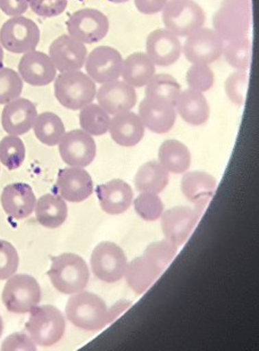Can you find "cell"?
I'll return each instance as SVG.
<instances>
[{"label": "cell", "instance_id": "6da1fadb", "mask_svg": "<svg viewBox=\"0 0 259 351\" xmlns=\"http://www.w3.org/2000/svg\"><path fill=\"white\" fill-rule=\"evenodd\" d=\"M177 247L167 240L153 242L147 247L143 255L133 259L125 269V280L136 293H145L172 262Z\"/></svg>", "mask_w": 259, "mask_h": 351}, {"label": "cell", "instance_id": "7a4b0ae2", "mask_svg": "<svg viewBox=\"0 0 259 351\" xmlns=\"http://www.w3.org/2000/svg\"><path fill=\"white\" fill-rule=\"evenodd\" d=\"M65 312L67 319L84 331H100L110 323L106 304L92 292L74 293L67 302Z\"/></svg>", "mask_w": 259, "mask_h": 351}, {"label": "cell", "instance_id": "3957f363", "mask_svg": "<svg viewBox=\"0 0 259 351\" xmlns=\"http://www.w3.org/2000/svg\"><path fill=\"white\" fill-rule=\"evenodd\" d=\"M47 274L53 288L64 295L84 291L90 278L86 261L75 254H62L53 257Z\"/></svg>", "mask_w": 259, "mask_h": 351}, {"label": "cell", "instance_id": "277c9868", "mask_svg": "<svg viewBox=\"0 0 259 351\" xmlns=\"http://www.w3.org/2000/svg\"><path fill=\"white\" fill-rule=\"evenodd\" d=\"M53 81L55 97L67 110H80L96 98V83L81 71L63 72Z\"/></svg>", "mask_w": 259, "mask_h": 351}, {"label": "cell", "instance_id": "5b68a950", "mask_svg": "<svg viewBox=\"0 0 259 351\" xmlns=\"http://www.w3.org/2000/svg\"><path fill=\"white\" fill-rule=\"evenodd\" d=\"M250 23L249 0H223L213 15V30L223 41L247 37Z\"/></svg>", "mask_w": 259, "mask_h": 351}, {"label": "cell", "instance_id": "8992f818", "mask_svg": "<svg viewBox=\"0 0 259 351\" xmlns=\"http://www.w3.org/2000/svg\"><path fill=\"white\" fill-rule=\"evenodd\" d=\"M65 318L60 309L51 305L34 307L25 328L34 343L41 347H51L63 338Z\"/></svg>", "mask_w": 259, "mask_h": 351}, {"label": "cell", "instance_id": "52a82bcc", "mask_svg": "<svg viewBox=\"0 0 259 351\" xmlns=\"http://www.w3.org/2000/svg\"><path fill=\"white\" fill-rule=\"evenodd\" d=\"M165 29L177 37L189 34L204 27L206 15L193 0H169L162 10Z\"/></svg>", "mask_w": 259, "mask_h": 351}, {"label": "cell", "instance_id": "ba28073f", "mask_svg": "<svg viewBox=\"0 0 259 351\" xmlns=\"http://www.w3.org/2000/svg\"><path fill=\"white\" fill-rule=\"evenodd\" d=\"M1 299L10 313L27 314L41 302L40 285L31 275H12L3 287Z\"/></svg>", "mask_w": 259, "mask_h": 351}, {"label": "cell", "instance_id": "9c48e42d", "mask_svg": "<svg viewBox=\"0 0 259 351\" xmlns=\"http://www.w3.org/2000/svg\"><path fill=\"white\" fill-rule=\"evenodd\" d=\"M39 43L40 29L27 17H10L0 29V45L10 53H29L36 50Z\"/></svg>", "mask_w": 259, "mask_h": 351}, {"label": "cell", "instance_id": "30bf717a", "mask_svg": "<svg viewBox=\"0 0 259 351\" xmlns=\"http://www.w3.org/2000/svg\"><path fill=\"white\" fill-rule=\"evenodd\" d=\"M90 264L96 278L106 283H115L123 278L127 258L120 245L103 241L93 249Z\"/></svg>", "mask_w": 259, "mask_h": 351}, {"label": "cell", "instance_id": "8fae6325", "mask_svg": "<svg viewBox=\"0 0 259 351\" xmlns=\"http://www.w3.org/2000/svg\"><path fill=\"white\" fill-rule=\"evenodd\" d=\"M69 36L84 45L99 43L110 31V21L95 8H84L71 15L66 23Z\"/></svg>", "mask_w": 259, "mask_h": 351}, {"label": "cell", "instance_id": "7c38bea8", "mask_svg": "<svg viewBox=\"0 0 259 351\" xmlns=\"http://www.w3.org/2000/svg\"><path fill=\"white\" fill-rule=\"evenodd\" d=\"M224 41L213 29L200 27L186 37L182 53L191 64L210 65L222 56Z\"/></svg>", "mask_w": 259, "mask_h": 351}, {"label": "cell", "instance_id": "4fadbf2b", "mask_svg": "<svg viewBox=\"0 0 259 351\" xmlns=\"http://www.w3.org/2000/svg\"><path fill=\"white\" fill-rule=\"evenodd\" d=\"M123 57L113 47L99 46L86 56V72L95 83L112 82L119 80L122 73Z\"/></svg>", "mask_w": 259, "mask_h": 351}, {"label": "cell", "instance_id": "5bb4252c", "mask_svg": "<svg viewBox=\"0 0 259 351\" xmlns=\"http://www.w3.org/2000/svg\"><path fill=\"white\" fill-rule=\"evenodd\" d=\"M58 143L60 157L71 167L84 169L96 157V143L84 130H73L65 133Z\"/></svg>", "mask_w": 259, "mask_h": 351}, {"label": "cell", "instance_id": "9a60e30c", "mask_svg": "<svg viewBox=\"0 0 259 351\" xmlns=\"http://www.w3.org/2000/svg\"><path fill=\"white\" fill-rule=\"evenodd\" d=\"M162 231L167 241L172 242L176 247L182 245L189 239L195 229L199 214L198 209L190 208L186 206H177L169 209L162 214Z\"/></svg>", "mask_w": 259, "mask_h": 351}, {"label": "cell", "instance_id": "2e32d148", "mask_svg": "<svg viewBox=\"0 0 259 351\" xmlns=\"http://www.w3.org/2000/svg\"><path fill=\"white\" fill-rule=\"evenodd\" d=\"M139 117L145 128L157 134H163L171 131L175 124V107L158 97L146 96L139 105Z\"/></svg>", "mask_w": 259, "mask_h": 351}, {"label": "cell", "instance_id": "e0dca14e", "mask_svg": "<svg viewBox=\"0 0 259 351\" xmlns=\"http://www.w3.org/2000/svg\"><path fill=\"white\" fill-rule=\"evenodd\" d=\"M88 50L84 43L69 34H63L53 40L49 47L50 60L60 73L80 71L84 66Z\"/></svg>", "mask_w": 259, "mask_h": 351}, {"label": "cell", "instance_id": "ac0fdd59", "mask_svg": "<svg viewBox=\"0 0 259 351\" xmlns=\"http://www.w3.org/2000/svg\"><path fill=\"white\" fill-rule=\"evenodd\" d=\"M146 51L157 66H171L179 60L182 43L177 36L167 29H157L147 38Z\"/></svg>", "mask_w": 259, "mask_h": 351}, {"label": "cell", "instance_id": "d6986e66", "mask_svg": "<svg viewBox=\"0 0 259 351\" xmlns=\"http://www.w3.org/2000/svg\"><path fill=\"white\" fill-rule=\"evenodd\" d=\"M97 101L110 115H116L122 112L132 110L136 104V88L124 81L115 80L103 83L96 93Z\"/></svg>", "mask_w": 259, "mask_h": 351}, {"label": "cell", "instance_id": "ffe728a7", "mask_svg": "<svg viewBox=\"0 0 259 351\" xmlns=\"http://www.w3.org/2000/svg\"><path fill=\"white\" fill-rule=\"evenodd\" d=\"M18 74L23 82L30 86H43L56 79L57 70L49 55L32 50L23 53L18 63Z\"/></svg>", "mask_w": 259, "mask_h": 351}, {"label": "cell", "instance_id": "44dd1931", "mask_svg": "<svg viewBox=\"0 0 259 351\" xmlns=\"http://www.w3.org/2000/svg\"><path fill=\"white\" fill-rule=\"evenodd\" d=\"M37 107L31 100L16 98L6 104L1 113V125L10 136H22L34 128Z\"/></svg>", "mask_w": 259, "mask_h": 351}, {"label": "cell", "instance_id": "7402d4cb", "mask_svg": "<svg viewBox=\"0 0 259 351\" xmlns=\"http://www.w3.org/2000/svg\"><path fill=\"white\" fill-rule=\"evenodd\" d=\"M56 189L66 202H84L93 193L92 179L82 167H67L58 173Z\"/></svg>", "mask_w": 259, "mask_h": 351}, {"label": "cell", "instance_id": "603a6c76", "mask_svg": "<svg viewBox=\"0 0 259 351\" xmlns=\"http://www.w3.org/2000/svg\"><path fill=\"white\" fill-rule=\"evenodd\" d=\"M37 198L27 183H13L5 186L1 193V206L7 215L14 219H27L34 213Z\"/></svg>", "mask_w": 259, "mask_h": 351}, {"label": "cell", "instance_id": "cb8c5ba5", "mask_svg": "<svg viewBox=\"0 0 259 351\" xmlns=\"http://www.w3.org/2000/svg\"><path fill=\"white\" fill-rule=\"evenodd\" d=\"M97 197L100 207L110 215H120L127 212L133 202L132 188L123 180H112L97 186Z\"/></svg>", "mask_w": 259, "mask_h": 351}, {"label": "cell", "instance_id": "d4e9b609", "mask_svg": "<svg viewBox=\"0 0 259 351\" xmlns=\"http://www.w3.org/2000/svg\"><path fill=\"white\" fill-rule=\"evenodd\" d=\"M110 131L112 139L122 147H134L145 136V125L139 115L131 110L113 115L110 119Z\"/></svg>", "mask_w": 259, "mask_h": 351}, {"label": "cell", "instance_id": "484cf974", "mask_svg": "<svg viewBox=\"0 0 259 351\" xmlns=\"http://www.w3.org/2000/svg\"><path fill=\"white\" fill-rule=\"evenodd\" d=\"M174 107L183 121L191 125H203L210 119V105L199 91L191 89L181 91Z\"/></svg>", "mask_w": 259, "mask_h": 351}, {"label": "cell", "instance_id": "4316f807", "mask_svg": "<svg viewBox=\"0 0 259 351\" xmlns=\"http://www.w3.org/2000/svg\"><path fill=\"white\" fill-rule=\"evenodd\" d=\"M217 181L213 176L201 171H193L183 176L181 190L186 198L203 209L214 195Z\"/></svg>", "mask_w": 259, "mask_h": 351}, {"label": "cell", "instance_id": "83f0119b", "mask_svg": "<svg viewBox=\"0 0 259 351\" xmlns=\"http://www.w3.org/2000/svg\"><path fill=\"white\" fill-rule=\"evenodd\" d=\"M156 74V65L150 60L148 55L141 51L131 53L123 60L122 73L124 82L133 88H141L149 82L151 77Z\"/></svg>", "mask_w": 259, "mask_h": 351}, {"label": "cell", "instance_id": "f1b7e54d", "mask_svg": "<svg viewBox=\"0 0 259 351\" xmlns=\"http://www.w3.org/2000/svg\"><path fill=\"white\" fill-rule=\"evenodd\" d=\"M38 222L47 229L60 228L67 219V205L60 195L47 193L36 202Z\"/></svg>", "mask_w": 259, "mask_h": 351}, {"label": "cell", "instance_id": "f546056e", "mask_svg": "<svg viewBox=\"0 0 259 351\" xmlns=\"http://www.w3.org/2000/svg\"><path fill=\"white\" fill-rule=\"evenodd\" d=\"M160 165L173 174H182L189 169L191 154L184 143L177 140H166L158 150Z\"/></svg>", "mask_w": 259, "mask_h": 351}, {"label": "cell", "instance_id": "4dcf8cb0", "mask_svg": "<svg viewBox=\"0 0 259 351\" xmlns=\"http://www.w3.org/2000/svg\"><path fill=\"white\" fill-rule=\"evenodd\" d=\"M169 172L158 162H148L143 164L136 176L134 184L139 193H162L169 184Z\"/></svg>", "mask_w": 259, "mask_h": 351}, {"label": "cell", "instance_id": "1f68e13d", "mask_svg": "<svg viewBox=\"0 0 259 351\" xmlns=\"http://www.w3.org/2000/svg\"><path fill=\"white\" fill-rule=\"evenodd\" d=\"M34 131L41 143L55 146L65 134V125L58 115L51 112H45L38 115L34 121Z\"/></svg>", "mask_w": 259, "mask_h": 351}, {"label": "cell", "instance_id": "d6a6232c", "mask_svg": "<svg viewBox=\"0 0 259 351\" xmlns=\"http://www.w3.org/2000/svg\"><path fill=\"white\" fill-rule=\"evenodd\" d=\"M81 129L90 136H103L110 129V117L98 104H89L80 110Z\"/></svg>", "mask_w": 259, "mask_h": 351}, {"label": "cell", "instance_id": "836d02e7", "mask_svg": "<svg viewBox=\"0 0 259 351\" xmlns=\"http://www.w3.org/2000/svg\"><path fill=\"white\" fill-rule=\"evenodd\" d=\"M223 56L226 63L236 71H247L251 63V43L249 38L243 37L226 41L223 47Z\"/></svg>", "mask_w": 259, "mask_h": 351}, {"label": "cell", "instance_id": "e575fe53", "mask_svg": "<svg viewBox=\"0 0 259 351\" xmlns=\"http://www.w3.org/2000/svg\"><path fill=\"white\" fill-rule=\"evenodd\" d=\"M145 93L146 96L158 97L174 105L181 93V86L169 74H155L149 82L147 83Z\"/></svg>", "mask_w": 259, "mask_h": 351}, {"label": "cell", "instance_id": "d590c367", "mask_svg": "<svg viewBox=\"0 0 259 351\" xmlns=\"http://www.w3.org/2000/svg\"><path fill=\"white\" fill-rule=\"evenodd\" d=\"M25 146L18 136H7L0 141V162L6 169L13 171L23 164Z\"/></svg>", "mask_w": 259, "mask_h": 351}, {"label": "cell", "instance_id": "8d00e7d4", "mask_svg": "<svg viewBox=\"0 0 259 351\" xmlns=\"http://www.w3.org/2000/svg\"><path fill=\"white\" fill-rule=\"evenodd\" d=\"M23 91V80L16 71L0 67V105L16 99Z\"/></svg>", "mask_w": 259, "mask_h": 351}, {"label": "cell", "instance_id": "74e56055", "mask_svg": "<svg viewBox=\"0 0 259 351\" xmlns=\"http://www.w3.org/2000/svg\"><path fill=\"white\" fill-rule=\"evenodd\" d=\"M136 214L147 222L160 219L164 212V204L156 193H141L134 199Z\"/></svg>", "mask_w": 259, "mask_h": 351}, {"label": "cell", "instance_id": "f35d334b", "mask_svg": "<svg viewBox=\"0 0 259 351\" xmlns=\"http://www.w3.org/2000/svg\"><path fill=\"white\" fill-rule=\"evenodd\" d=\"M186 81L189 89L206 93L213 86L215 77L208 65L193 64L189 70L186 71Z\"/></svg>", "mask_w": 259, "mask_h": 351}, {"label": "cell", "instance_id": "ab89813d", "mask_svg": "<svg viewBox=\"0 0 259 351\" xmlns=\"http://www.w3.org/2000/svg\"><path fill=\"white\" fill-rule=\"evenodd\" d=\"M248 73L247 71H236L230 74L224 84L226 96L233 104L243 106L246 100L247 89H248Z\"/></svg>", "mask_w": 259, "mask_h": 351}, {"label": "cell", "instance_id": "60d3db41", "mask_svg": "<svg viewBox=\"0 0 259 351\" xmlns=\"http://www.w3.org/2000/svg\"><path fill=\"white\" fill-rule=\"evenodd\" d=\"M20 258L16 249L10 242L0 240V281L16 273Z\"/></svg>", "mask_w": 259, "mask_h": 351}, {"label": "cell", "instance_id": "b9f144b4", "mask_svg": "<svg viewBox=\"0 0 259 351\" xmlns=\"http://www.w3.org/2000/svg\"><path fill=\"white\" fill-rule=\"evenodd\" d=\"M69 0H29V7L36 15L55 17L66 10Z\"/></svg>", "mask_w": 259, "mask_h": 351}, {"label": "cell", "instance_id": "7bdbcfd3", "mask_svg": "<svg viewBox=\"0 0 259 351\" xmlns=\"http://www.w3.org/2000/svg\"><path fill=\"white\" fill-rule=\"evenodd\" d=\"M1 350H37L36 343L30 338V335H25L23 332L14 333L10 335L8 338L5 339V341L1 345Z\"/></svg>", "mask_w": 259, "mask_h": 351}, {"label": "cell", "instance_id": "ee69618b", "mask_svg": "<svg viewBox=\"0 0 259 351\" xmlns=\"http://www.w3.org/2000/svg\"><path fill=\"white\" fill-rule=\"evenodd\" d=\"M29 8V0H0V10L7 16H22Z\"/></svg>", "mask_w": 259, "mask_h": 351}, {"label": "cell", "instance_id": "f6af8a7d", "mask_svg": "<svg viewBox=\"0 0 259 351\" xmlns=\"http://www.w3.org/2000/svg\"><path fill=\"white\" fill-rule=\"evenodd\" d=\"M169 0H134L136 10L146 15L160 13Z\"/></svg>", "mask_w": 259, "mask_h": 351}, {"label": "cell", "instance_id": "bcb514c9", "mask_svg": "<svg viewBox=\"0 0 259 351\" xmlns=\"http://www.w3.org/2000/svg\"><path fill=\"white\" fill-rule=\"evenodd\" d=\"M131 306V302H117L116 305H114L112 308L108 309V315H110V322H113L124 311H127Z\"/></svg>", "mask_w": 259, "mask_h": 351}, {"label": "cell", "instance_id": "7dc6e473", "mask_svg": "<svg viewBox=\"0 0 259 351\" xmlns=\"http://www.w3.org/2000/svg\"><path fill=\"white\" fill-rule=\"evenodd\" d=\"M3 48L1 47V45H0V67H1V65H3Z\"/></svg>", "mask_w": 259, "mask_h": 351}, {"label": "cell", "instance_id": "c3c4849f", "mask_svg": "<svg viewBox=\"0 0 259 351\" xmlns=\"http://www.w3.org/2000/svg\"><path fill=\"white\" fill-rule=\"evenodd\" d=\"M108 1H110V3H127V1H129V0H108Z\"/></svg>", "mask_w": 259, "mask_h": 351}, {"label": "cell", "instance_id": "681fc988", "mask_svg": "<svg viewBox=\"0 0 259 351\" xmlns=\"http://www.w3.org/2000/svg\"><path fill=\"white\" fill-rule=\"evenodd\" d=\"M3 319H1V317H0V337H1V335H3Z\"/></svg>", "mask_w": 259, "mask_h": 351}]
</instances>
